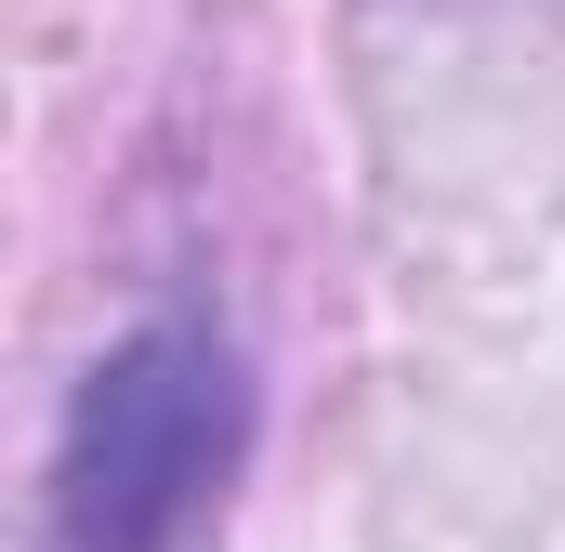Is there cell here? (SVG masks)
Instances as JSON below:
<instances>
[{"mask_svg":"<svg viewBox=\"0 0 565 552\" xmlns=\"http://www.w3.org/2000/svg\"><path fill=\"white\" fill-rule=\"evenodd\" d=\"M250 474V355L211 316H158L79 369L53 421V552H184Z\"/></svg>","mask_w":565,"mask_h":552,"instance_id":"cell-1","label":"cell"}]
</instances>
